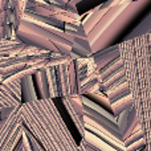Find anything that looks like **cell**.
Instances as JSON below:
<instances>
[{"label": "cell", "instance_id": "1", "mask_svg": "<svg viewBox=\"0 0 151 151\" xmlns=\"http://www.w3.org/2000/svg\"><path fill=\"white\" fill-rule=\"evenodd\" d=\"M151 33L118 42L131 105L150 145V44Z\"/></svg>", "mask_w": 151, "mask_h": 151}, {"label": "cell", "instance_id": "2", "mask_svg": "<svg viewBox=\"0 0 151 151\" xmlns=\"http://www.w3.org/2000/svg\"><path fill=\"white\" fill-rule=\"evenodd\" d=\"M23 126L44 151H78L53 99L37 98L19 107Z\"/></svg>", "mask_w": 151, "mask_h": 151}, {"label": "cell", "instance_id": "3", "mask_svg": "<svg viewBox=\"0 0 151 151\" xmlns=\"http://www.w3.org/2000/svg\"><path fill=\"white\" fill-rule=\"evenodd\" d=\"M150 4V0H135V1H129L126 7L113 19L110 25L104 31V33L90 45L91 53H96L98 50H102L105 48L110 47L113 41L125 31L126 27L142 12L145 7Z\"/></svg>", "mask_w": 151, "mask_h": 151}, {"label": "cell", "instance_id": "4", "mask_svg": "<svg viewBox=\"0 0 151 151\" xmlns=\"http://www.w3.org/2000/svg\"><path fill=\"white\" fill-rule=\"evenodd\" d=\"M19 107H13L3 122L0 129V151H13L20 141L23 123Z\"/></svg>", "mask_w": 151, "mask_h": 151}, {"label": "cell", "instance_id": "5", "mask_svg": "<svg viewBox=\"0 0 151 151\" xmlns=\"http://www.w3.org/2000/svg\"><path fill=\"white\" fill-rule=\"evenodd\" d=\"M56 77H57V90L58 97L65 98L77 93V78H76L74 61H68L61 65L55 66Z\"/></svg>", "mask_w": 151, "mask_h": 151}, {"label": "cell", "instance_id": "6", "mask_svg": "<svg viewBox=\"0 0 151 151\" xmlns=\"http://www.w3.org/2000/svg\"><path fill=\"white\" fill-rule=\"evenodd\" d=\"M64 32L70 36L72 40V48L70 53L74 55L77 58H88L90 57L91 48L89 44L88 35L83 32L81 25H74V24H64Z\"/></svg>", "mask_w": 151, "mask_h": 151}, {"label": "cell", "instance_id": "7", "mask_svg": "<svg viewBox=\"0 0 151 151\" xmlns=\"http://www.w3.org/2000/svg\"><path fill=\"white\" fill-rule=\"evenodd\" d=\"M63 104L68 111L69 117L72 118L73 123L77 127L80 137L82 138L85 135V126H83V105H82V96L73 94L70 97L63 98Z\"/></svg>", "mask_w": 151, "mask_h": 151}, {"label": "cell", "instance_id": "8", "mask_svg": "<svg viewBox=\"0 0 151 151\" xmlns=\"http://www.w3.org/2000/svg\"><path fill=\"white\" fill-rule=\"evenodd\" d=\"M115 118H117V122L115 123H117V127H118V130H119L121 138H122V142H123L126 138H129V137L134 133V130L139 126L135 110H134L133 106H130L126 110H123V111Z\"/></svg>", "mask_w": 151, "mask_h": 151}, {"label": "cell", "instance_id": "9", "mask_svg": "<svg viewBox=\"0 0 151 151\" xmlns=\"http://www.w3.org/2000/svg\"><path fill=\"white\" fill-rule=\"evenodd\" d=\"M111 4H113V1H105V3H102V4L94 7L93 9L89 11V12H85V16H83L82 21H81V28L83 29V32H85L86 35L96 27V24L101 20L102 16L109 11Z\"/></svg>", "mask_w": 151, "mask_h": 151}, {"label": "cell", "instance_id": "10", "mask_svg": "<svg viewBox=\"0 0 151 151\" xmlns=\"http://www.w3.org/2000/svg\"><path fill=\"white\" fill-rule=\"evenodd\" d=\"M118 57H119V47H118V42L91 55V58H93V61L98 70H101L107 64H110L111 61H114L115 58H118Z\"/></svg>", "mask_w": 151, "mask_h": 151}, {"label": "cell", "instance_id": "11", "mask_svg": "<svg viewBox=\"0 0 151 151\" xmlns=\"http://www.w3.org/2000/svg\"><path fill=\"white\" fill-rule=\"evenodd\" d=\"M39 98L35 90L33 85V76H28L21 80V104L33 102Z\"/></svg>", "mask_w": 151, "mask_h": 151}, {"label": "cell", "instance_id": "12", "mask_svg": "<svg viewBox=\"0 0 151 151\" xmlns=\"http://www.w3.org/2000/svg\"><path fill=\"white\" fill-rule=\"evenodd\" d=\"M81 139H82L83 142H86L89 146L93 147V149L97 150V151H118V150H115L114 147L110 146V145H107L106 142L101 141V139L97 138L96 135L89 133V131H85V135H83Z\"/></svg>", "mask_w": 151, "mask_h": 151}, {"label": "cell", "instance_id": "13", "mask_svg": "<svg viewBox=\"0 0 151 151\" xmlns=\"http://www.w3.org/2000/svg\"><path fill=\"white\" fill-rule=\"evenodd\" d=\"M150 33H151V13L147 15V17L143 21H141V24H139L131 33H129L127 36H126L125 40H131V39H135V37L145 36V35H150ZM125 40H123V41H125Z\"/></svg>", "mask_w": 151, "mask_h": 151}, {"label": "cell", "instance_id": "14", "mask_svg": "<svg viewBox=\"0 0 151 151\" xmlns=\"http://www.w3.org/2000/svg\"><path fill=\"white\" fill-rule=\"evenodd\" d=\"M45 76H47L48 81V88H49V98L53 99L56 97H58V90H57V77H56L55 66H48L44 68Z\"/></svg>", "mask_w": 151, "mask_h": 151}, {"label": "cell", "instance_id": "15", "mask_svg": "<svg viewBox=\"0 0 151 151\" xmlns=\"http://www.w3.org/2000/svg\"><path fill=\"white\" fill-rule=\"evenodd\" d=\"M35 80L36 83L39 86L40 94H41V99H50L49 98V88H48V81H47V76H45L44 68L39 69V70L35 73Z\"/></svg>", "mask_w": 151, "mask_h": 151}, {"label": "cell", "instance_id": "16", "mask_svg": "<svg viewBox=\"0 0 151 151\" xmlns=\"http://www.w3.org/2000/svg\"><path fill=\"white\" fill-rule=\"evenodd\" d=\"M130 106H133V105H131V98H130V96H126V97H123V98L115 101L114 104L110 105V113H111L114 117H118L123 110H126Z\"/></svg>", "mask_w": 151, "mask_h": 151}, {"label": "cell", "instance_id": "17", "mask_svg": "<svg viewBox=\"0 0 151 151\" xmlns=\"http://www.w3.org/2000/svg\"><path fill=\"white\" fill-rule=\"evenodd\" d=\"M85 97H86V98H89L90 101H93L94 104H97V105H99L101 107H104L105 110L110 111V102H109V99H107L106 96H105L104 93H101L99 90L88 94V96H85Z\"/></svg>", "mask_w": 151, "mask_h": 151}, {"label": "cell", "instance_id": "18", "mask_svg": "<svg viewBox=\"0 0 151 151\" xmlns=\"http://www.w3.org/2000/svg\"><path fill=\"white\" fill-rule=\"evenodd\" d=\"M78 151H97V150H94L93 147H90L86 142H83L82 139H81L80 145H78Z\"/></svg>", "mask_w": 151, "mask_h": 151}, {"label": "cell", "instance_id": "19", "mask_svg": "<svg viewBox=\"0 0 151 151\" xmlns=\"http://www.w3.org/2000/svg\"><path fill=\"white\" fill-rule=\"evenodd\" d=\"M5 118H7V117H3V115H1V111H0V129H1L3 122H4V119H5Z\"/></svg>", "mask_w": 151, "mask_h": 151}, {"label": "cell", "instance_id": "20", "mask_svg": "<svg viewBox=\"0 0 151 151\" xmlns=\"http://www.w3.org/2000/svg\"><path fill=\"white\" fill-rule=\"evenodd\" d=\"M13 151H23V150H21V145H20V141H19L17 146H16V149H15V150H13Z\"/></svg>", "mask_w": 151, "mask_h": 151}]
</instances>
